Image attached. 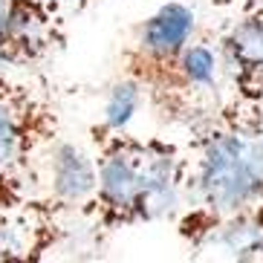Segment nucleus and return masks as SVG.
Segmentation results:
<instances>
[{
    "instance_id": "obj_10",
    "label": "nucleus",
    "mask_w": 263,
    "mask_h": 263,
    "mask_svg": "<svg viewBox=\"0 0 263 263\" xmlns=\"http://www.w3.org/2000/svg\"><path fill=\"white\" fill-rule=\"evenodd\" d=\"M142 101H145V93H142L139 81H133L130 76H119L107 90L101 122L107 127H127L136 116V110L142 107Z\"/></svg>"
},
{
    "instance_id": "obj_3",
    "label": "nucleus",
    "mask_w": 263,
    "mask_h": 263,
    "mask_svg": "<svg viewBox=\"0 0 263 263\" xmlns=\"http://www.w3.org/2000/svg\"><path fill=\"white\" fill-rule=\"evenodd\" d=\"M61 136V110L47 90L0 81V209L41 197V154Z\"/></svg>"
},
{
    "instance_id": "obj_5",
    "label": "nucleus",
    "mask_w": 263,
    "mask_h": 263,
    "mask_svg": "<svg viewBox=\"0 0 263 263\" xmlns=\"http://www.w3.org/2000/svg\"><path fill=\"white\" fill-rule=\"evenodd\" d=\"M64 15L35 0H0V70H29L64 47Z\"/></svg>"
},
{
    "instance_id": "obj_13",
    "label": "nucleus",
    "mask_w": 263,
    "mask_h": 263,
    "mask_svg": "<svg viewBox=\"0 0 263 263\" xmlns=\"http://www.w3.org/2000/svg\"><path fill=\"white\" fill-rule=\"evenodd\" d=\"M93 3H99V0H70V9L72 12H84V9L93 6Z\"/></svg>"
},
{
    "instance_id": "obj_11",
    "label": "nucleus",
    "mask_w": 263,
    "mask_h": 263,
    "mask_svg": "<svg viewBox=\"0 0 263 263\" xmlns=\"http://www.w3.org/2000/svg\"><path fill=\"white\" fill-rule=\"evenodd\" d=\"M209 3H211V9H217V12H232V15L263 6V0H209Z\"/></svg>"
},
{
    "instance_id": "obj_1",
    "label": "nucleus",
    "mask_w": 263,
    "mask_h": 263,
    "mask_svg": "<svg viewBox=\"0 0 263 263\" xmlns=\"http://www.w3.org/2000/svg\"><path fill=\"white\" fill-rule=\"evenodd\" d=\"M188 130L185 205L174 220L177 234L197 249L223 217L263 200V104L223 96Z\"/></svg>"
},
{
    "instance_id": "obj_12",
    "label": "nucleus",
    "mask_w": 263,
    "mask_h": 263,
    "mask_svg": "<svg viewBox=\"0 0 263 263\" xmlns=\"http://www.w3.org/2000/svg\"><path fill=\"white\" fill-rule=\"evenodd\" d=\"M35 3H41V6L52 9V12H61V15H64V9L70 6V0H35Z\"/></svg>"
},
{
    "instance_id": "obj_7",
    "label": "nucleus",
    "mask_w": 263,
    "mask_h": 263,
    "mask_svg": "<svg viewBox=\"0 0 263 263\" xmlns=\"http://www.w3.org/2000/svg\"><path fill=\"white\" fill-rule=\"evenodd\" d=\"M67 211L44 197L0 209V260H41L67 234Z\"/></svg>"
},
{
    "instance_id": "obj_6",
    "label": "nucleus",
    "mask_w": 263,
    "mask_h": 263,
    "mask_svg": "<svg viewBox=\"0 0 263 263\" xmlns=\"http://www.w3.org/2000/svg\"><path fill=\"white\" fill-rule=\"evenodd\" d=\"M229 96L263 104V6L237 12L214 41Z\"/></svg>"
},
{
    "instance_id": "obj_14",
    "label": "nucleus",
    "mask_w": 263,
    "mask_h": 263,
    "mask_svg": "<svg viewBox=\"0 0 263 263\" xmlns=\"http://www.w3.org/2000/svg\"><path fill=\"white\" fill-rule=\"evenodd\" d=\"M6 78H9V72H3V70H0V81H6Z\"/></svg>"
},
{
    "instance_id": "obj_8",
    "label": "nucleus",
    "mask_w": 263,
    "mask_h": 263,
    "mask_svg": "<svg viewBox=\"0 0 263 263\" xmlns=\"http://www.w3.org/2000/svg\"><path fill=\"white\" fill-rule=\"evenodd\" d=\"M41 197L67 214H81L96 191V162L87 147L67 139H52L41 154Z\"/></svg>"
},
{
    "instance_id": "obj_4",
    "label": "nucleus",
    "mask_w": 263,
    "mask_h": 263,
    "mask_svg": "<svg viewBox=\"0 0 263 263\" xmlns=\"http://www.w3.org/2000/svg\"><path fill=\"white\" fill-rule=\"evenodd\" d=\"M194 35H197V12L185 0L162 3L133 29V38L119 55V70L122 76L139 81L151 110L168 93L177 64Z\"/></svg>"
},
{
    "instance_id": "obj_2",
    "label": "nucleus",
    "mask_w": 263,
    "mask_h": 263,
    "mask_svg": "<svg viewBox=\"0 0 263 263\" xmlns=\"http://www.w3.org/2000/svg\"><path fill=\"white\" fill-rule=\"evenodd\" d=\"M96 191L81 217L101 234L177 217L185 205L188 156L177 142L142 139L127 127L90 124Z\"/></svg>"
},
{
    "instance_id": "obj_9",
    "label": "nucleus",
    "mask_w": 263,
    "mask_h": 263,
    "mask_svg": "<svg viewBox=\"0 0 263 263\" xmlns=\"http://www.w3.org/2000/svg\"><path fill=\"white\" fill-rule=\"evenodd\" d=\"M194 252L223 260H263V200L223 217Z\"/></svg>"
}]
</instances>
